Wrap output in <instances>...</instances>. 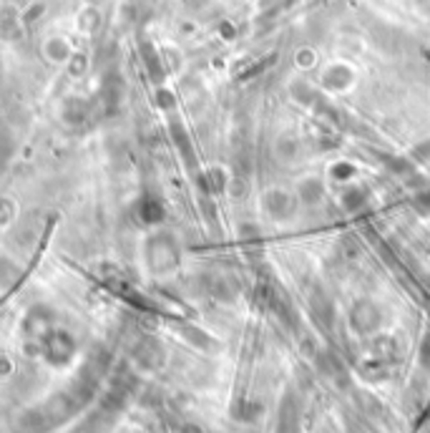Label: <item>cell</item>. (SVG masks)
Wrapping results in <instances>:
<instances>
[{
    "label": "cell",
    "instance_id": "obj_1",
    "mask_svg": "<svg viewBox=\"0 0 430 433\" xmlns=\"http://www.w3.org/2000/svg\"><path fill=\"white\" fill-rule=\"evenodd\" d=\"M43 54H46V58L51 61V63H66V61H71V56H73V49H71V43L66 41V38L51 36L43 43Z\"/></svg>",
    "mask_w": 430,
    "mask_h": 433
},
{
    "label": "cell",
    "instance_id": "obj_2",
    "mask_svg": "<svg viewBox=\"0 0 430 433\" xmlns=\"http://www.w3.org/2000/svg\"><path fill=\"white\" fill-rule=\"evenodd\" d=\"M267 209H270L275 217H285V214H290V209H292V204H290V197L282 192H275L267 197Z\"/></svg>",
    "mask_w": 430,
    "mask_h": 433
}]
</instances>
